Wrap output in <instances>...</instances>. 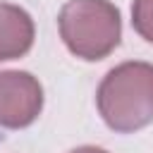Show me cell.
<instances>
[{
  "label": "cell",
  "mask_w": 153,
  "mask_h": 153,
  "mask_svg": "<svg viewBox=\"0 0 153 153\" xmlns=\"http://www.w3.org/2000/svg\"><path fill=\"white\" fill-rule=\"evenodd\" d=\"M103 122L120 134H131L153 122V65L122 62L112 67L96 93Z\"/></svg>",
  "instance_id": "6da1fadb"
},
{
  "label": "cell",
  "mask_w": 153,
  "mask_h": 153,
  "mask_svg": "<svg viewBox=\"0 0 153 153\" xmlns=\"http://www.w3.org/2000/svg\"><path fill=\"white\" fill-rule=\"evenodd\" d=\"M57 26L67 50L86 62L108 57L122 38V17L110 0H67Z\"/></svg>",
  "instance_id": "7a4b0ae2"
},
{
  "label": "cell",
  "mask_w": 153,
  "mask_h": 153,
  "mask_svg": "<svg viewBox=\"0 0 153 153\" xmlns=\"http://www.w3.org/2000/svg\"><path fill=\"white\" fill-rule=\"evenodd\" d=\"M43 110L41 81L19 69L0 72V127L24 129L36 122Z\"/></svg>",
  "instance_id": "3957f363"
},
{
  "label": "cell",
  "mask_w": 153,
  "mask_h": 153,
  "mask_svg": "<svg viewBox=\"0 0 153 153\" xmlns=\"http://www.w3.org/2000/svg\"><path fill=\"white\" fill-rule=\"evenodd\" d=\"M33 19L19 5L0 2V62L26 55L33 45Z\"/></svg>",
  "instance_id": "277c9868"
},
{
  "label": "cell",
  "mask_w": 153,
  "mask_h": 153,
  "mask_svg": "<svg viewBox=\"0 0 153 153\" xmlns=\"http://www.w3.org/2000/svg\"><path fill=\"white\" fill-rule=\"evenodd\" d=\"M131 26L143 41L153 43V0L131 2Z\"/></svg>",
  "instance_id": "5b68a950"
},
{
  "label": "cell",
  "mask_w": 153,
  "mask_h": 153,
  "mask_svg": "<svg viewBox=\"0 0 153 153\" xmlns=\"http://www.w3.org/2000/svg\"><path fill=\"white\" fill-rule=\"evenodd\" d=\"M69 153H108V151L105 148H98V146H79V148L69 151Z\"/></svg>",
  "instance_id": "8992f818"
}]
</instances>
